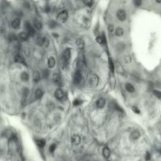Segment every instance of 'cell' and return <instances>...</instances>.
<instances>
[{"label":"cell","instance_id":"6da1fadb","mask_svg":"<svg viewBox=\"0 0 161 161\" xmlns=\"http://www.w3.org/2000/svg\"><path fill=\"white\" fill-rule=\"evenodd\" d=\"M87 82L91 87H97L99 83V77L96 74H91L88 76Z\"/></svg>","mask_w":161,"mask_h":161},{"label":"cell","instance_id":"7a4b0ae2","mask_svg":"<svg viewBox=\"0 0 161 161\" xmlns=\"http://www.w3.org/2000/svg\"><path fill=\"white\" fill-rule=\"evenodd\" d=\"M69 17V13L67 10H62L58 13L57 15V21H59L60 23H65Z\"/></svg>","mask_w":161,"mask_h":161},{"label":"cell","instance_id":"3957f363","mask_svg":"<svg viewBox=\"0 0 161 161\" xmlns=\"http://www.w3.org/2000/svg\"><path fill=\"white\" fill-rule=\"evenodd\" d=\"M36 43H37V45H39L40 46H44L47 47L48 45H49V40L46 39V37L41 36V35H39V36L37 38Z\"/></svg>","mask_w":161,"mask_h":161},{"label":"cell","instance_id":"277c9868","mask_svg":"<svg viewBox=\"0 0 161 161\" xmlns=\"http://www.w3.org/2000/svg\"><path fill=\"white\" fill-rule=\"evenodd\" d=\"M71 50L69 48H67L65 50L63 54H62V58H63L64 63L65 64H68V62L70 61L71 59Z\"/></svg>","mask_w":161,"mask_h":161},{"label":"cell","instance_id":"5b68a950","mask_svg":"<svg viewBox=\"0 0 161 161\" xmlns=\"http://www.w3.org/2000/svg\"><path fill=\"white\" fill-rule=\"evenodd\" d=\"M116 17L120 21H123L127 18V13L123 10H119L116 13Z\"/></svg>","mask_w":161,"mask_h":161},{"label":"cell","instance_id":"8992f818","mask_svg":"<svg viewBox=\"0 0 161 161\" xmlns=\"http://www.w3.org/2000/svg\"><path fill=\"white\" fill-rule=\"evenodd\" d=\"M71 143L75 145H79L80 142H81V137L79 135H77V134H74V135L71 136Z\"/></svg>","mask_w":161,"mask_h":161},{"label":"cell","instance_id":"52a82bcc","mask_svg":"<svg viewBox=\"0 0 161 161\" xmlns=\"http://www.w3.org/2000/svg\"><path fill=\"white\" fill-rule=\"evenodd\" d=\"M82 73L80 71H76L75 72V75H74V77H73V81H74V83L75 84H78L80 83V81L82 80Z\"/></svg>","mask_w":161,"mask_h":161},{"label":"cell","instance_id":"ba28073f","mask_svg":"<svg viewBox=\"0 0 161 161\" xmlns=\"http://www.w3.org/2000/svg\"><path fill=\"white\" fill-rule=\"evenodd\" d=\"M53 80L57 85L58 86H61L62 85V80H61V77L60 74L58 73H53Z\"/></svg>","mask_w":161,"mask_h":161},{"label":"cell","instance_id":"9c48e42d","mask_svg":"<svg viewBox=\"0 0 161 161\" xmlns=\"http://www.w3.org/2000/svg\"><path fill=\"white\" fill-rule=\"evenodd\" d=\"M25 28H26V30H27V33H28L29 35L31 36H33L35 35V29L32 27V25L30 24L29 22H26L25 24Z\"/></svg>","mask_w":161,"mask_h":161},{"label":"cell","instance_id":"30bf717a","mask_svg":"<svg viewBox=\"0 0 161 161\" xmlns=\"http://www.w3.org/2000/svg\"><path fill=\"white\" fill-rule=\"evenodd\" d=\"M54 96H55V97L57 98V100L61 101L64 98V92H63V91H62L61 89H60V88L57 89V90L55 91V92H54Z\"/></svg>","mask_w":161,"mask_h":161},{"label":"cell","instance_id":"8fae6325","mask_svg":"<svg viewBox=\"0 0 161 161\" xmlns=\"http://www.w3.org/2000/svg\"><path fill=\"white\" fill-rule=\"evenodd\" d=\"M141 136V133L139 131H137V130H135V131H134L131 133V135H130V138H131V140H134V141H135V140H138V138H140Z\"/></svg>","mask_w":161,"mask_h":161},{"label":"cell","instance_id":"7c38bea8","mask_svg":"<svg viewBox=\"0 0 161 161\" xmlns=\"http://www.w3.org/2000/svg\"><path fill=\"white\" fill-rule=\"evenodd\" d=\"M76 46L80 50H84V47H85V43H84V40L82 38H78L76 40Z\"/></svg>","mask_w":161,"mask_h":161},{"label":"cell","instance_id":"4fadbf2b","mask_svg":"<svg viewBox=\"0 0 161 161\" xmlns=\"http://www.w3.org/2000/svg\"><path fill=\"white\" fill-rule=\"evenodd\" d=\"M105 103H106V101H105V98H99L97 102H96V106L97 107V109H103L105 105Z\"/></svg>","mask_w":161,"mask_h":161},{"label":"cell","instance_id":"5bb4252c","mask_svg":"<svg viewBox=\"0 0 161 161\" xmlns=\"http://www.w3.org/2000/svg\"><path fill=\"white\" fill-rule=\"evenodd\" d=\"M115 69L116 71H117V72L120 75H125V70L123 69V67L122 66L121 64H119V63H115Z\"/></svg>","mask_w":161,"mask_h":161},{"label":"cell","instance_id":"9a60e30c","mask_svg":"<svg viewBox=\"0 0 161 161\" xmlns=\"http://www.w3.org/2000/svg\"><path fill=\"white\" fill-rule=\"evenodd\" d=\"M20 24H21V20L19 18H16L14 19L11 23V26L14 29H18L20 28Z\"/></svg>","mask_w":161,"mask_h":161},{"label":"cell","instance_id":"2e32d148","mask_svg":"<svg viewBox=\"0 0 161 161\" xmlns=\"http://www.w3.org/2000/svg\"><path fill=\"white\" fill-rule=\"evenodd\" d=\"M14 61L17 63H21V64H23V65H26V62H25V60L24 59V57L19 55V54H17L15 55L14 57Z\"/></svg>","mask_w":161,"mask_h":161},{"label":"cell","instance_id":"e0dca14e","mask_svg":"<svg viewBox=\"0 0 161 161\" xmlns=\"http://www.w3.org/2000/svg\"><path fill=\"white\" fill-rule=\"evenodd\" d=\"M102 154H103L104 157L106 158V159H108L110 156L111 151H110V149H109V148L108 146H105V148L103 149V150H102Z\"/></svg>","mask_w":161,"mask_h":161},{"label":"cell","instance_id":"ac0fdd59","mask_svg":"<svg viewBox=\"0 0 161 161\" xmlns=\"http://www.w3.org/2000/svg\"><path fill=\"white\" fill-rule=\"evenodd\" d=\"M28 36H29V35L28 33L25 32H21L18 35L17 38H18L19 39H21V40H22V41H25V40L28 39Z\"/></svg>","mask_w":161,"mask_h":161},{"label":"cell","instance_id":"d6986e66","mask_svg":"<svg viewBox=\"0 0 161 161\" xmlns=\"http://www.w3.org/2000/svg\"><path fill=\"white\" fill-rule=\"evenodd\" d=\"M55 64H56V61L55 59L53 58V57H50V58L48 59V62H47V65H48V67L50 69H53V67L55 66Z\"/></svg>","mask_w":161,"mask_h":161},{"label":"cell","instance_id":"ffe728a7","mask_svg":"<svg viewBox=\"0 0 161 161\" xmlns=\"http://www.w3.org/2000/svg\"><path fill=\"white\" fill-rule=\"evenodd\" d=\"M43 95V91L42 89H40V88H38L36 91H35V98L36 99H40Z\"/></svg>","mask_w":161,"mask_h":161},{"label":"cell","instance_id":"44dd1931","mask_svg":"<svg viewBox=\"0 0 161 161\" xmlns=\"http://www.w3.org/2000/svg\"><path fill=\"white\" fill-rule=\"evenodd\" d=\"M34 26H35V28L36 29H38V30H40L43 27L41 21H40L39 20H38V19H36V18L34 19Z\"/></svg>","mask_w":161,"mask_h":161},{"label":"cell","instance_id":"7402d4cb","mask_svg":"<svg viewBox=\"0 0 161 161\" xmlns=\"http://www.w3.org/2000/svg\"><path fill=\"white\" fill-rule=\"evenodd\" d=\"M39 80H40V74H39V72L37 71H34V73H33V81H34V83H37Z\"/></svg>","mask_w":161,"mask_h":161},{"label":"cell","instance_id":"603a6c76","mask_svg":"<svg viewBox=\"0 0 161 161\" xmlns=\"http://www.w3.org/2000/svg\"><path fill=\"white\" fill-rule=\"evenodd\" d=\"M125 88H126V90L130 93L135 92V87H134V86L131 83H126V84H125Z\"/></svg>","mask_w":161,"mask_h":161},{"label":"cell","instance_id":"cb8c5ba5","mask_svg":"<svg viewBox=\"0 0 161 161\" xmlns=\"http://www.w3.org/2000/svg\"><path fill=\"white\" fill-rule=\"evenodd\" d=\"M21 80H23V81L27 82L29 79V75L28 74V72H26V71H23V72L21 74Z\"/></svg>","mask_w":161,"mask_h":161},{"label":"cell","instance_id":"d4e9b609","mask_svg":"<svg viewBox=\"0 0 161 161\" xmlns=\"http://www.w3.org/2000/svg\"><path fill=\"white\" fill-rule=\"evenodd\" d=\"M115 33L116 35H117V36L120 37V36H122V35L124 34V31H123V29L121 28V27H118V28L115 29Z\"/></svg>","mask_w":161,"mask_h":161},{"label":"cell","instance_id":"484cf974","mask_svg":"<svg viewBox=\"0 0 161 161\" xmlns=\"http://www.w3.org/2000/svg\"><path fill=\"white\" fill-rule=\"evenodd\" d=\"M109 69L111 71L112 73H114V71H115V65L113 63V60L111 58H109Z\"/></svg>","mask_w":161,"mask_h":161},{"label":"cell","instance_id":"4316f807","mask_svg":"<svg viewBox=\"0 0 161 161\" xmlns=\"http://www.w3.org/2000/svg\"><path fill=\"white\" fill-rule=\"evenodd\" d=\"M96 40H97V42L98 43H100V44H104L105 43V36L103 35V36H101V35H99V36H97L96 38Z\"/></svg>","mask_w":161,"mask_h":161},{"label":"cell","instance_id":"83f0119b","mask_svg":"<svg viewBox=\"0 0 161 161\" xmlns=\"http://www.w3.org/2000/svg\"><path fill=\"white\" fill-rule=\"evenodd\" d=\"M36 144L39 147H40V148H43L46 145V141L44 140H38L36 141Z\"/></svg>","mask_w":161,"mask_h":161},{"label":"cell","instance_id":"f1b7e54d","mask_svg":"<svg viewBox=\"0 0 161 161\" xmlns=\"http://www.w3.org/2000/svg\"><path fill=\"white\" fill-rule=\"evenodd\" d=\"M49 75H50V71H49V69H45L43 71V78L46 79V78H48Z\"/></svg>","mask_w":161,"mask_h":161},{"label":"cell","instance_id":"f546056e","mask_svg":"<svg viewBox=\"0 0 161 161\" xmlns=\"http://www.w3.org/2000/svg\"><path fill=\"white\" fill-rule=\"evenodd\" d=\"M131 61H132V59H131V57H130V56H125L124 57H123V61L125 62L126 64H130L131 62Z\"/></svg>","mask_w":161,"mask_h":161},{"label":"cell","instance_id":"4dcf8cb0","mask_svg":"<svg viewBox=\"0 0 161 161\" xmlns=\"http://www.w3.org/2000/svg\"><path fill=\"white\" fill-rule=\"evenodd\" d=\"M115 77L113 75H110V85H111V87L112 88H114L115 87Z\"/></svg>","mask_w":161,"mask_h":161},{"label":"cell","instance_id":"1f68e13d","mask_svg":"<svg viewBox=\"0 0 161 161\" xmlns=\"http://www.w3.org/2000/svg\"><path fill=\"white\" fill-rule=\"evenodd\" d=\"M57 27V23L54 21H49V28H54Z\"/></svg>","mask_w":161,"mask_h":161},{"label":"cell","instance_id":"d6a6232c","mask_svg":"<svg viewBox=\"0 0 161 161\" xmlns=\"http://www.w3.org/2000/svg\"><path fill=\"white\" fill-rule=\"evenodd\" d=\"M28 93H29V91H28V89L27 88V87H25V88L24 89V91H23V97L26 98L27 97H28Z\"/></svg>","mask_w":161,"mask_h":161},{"label":"cell","instance_id":"836d02e7","mask_svg":"<svg viewBox=\"0 0 161 161\" xmlns=\"http://www.w3.org/2000/svg\"><path fill=\"white\" fill-rule=\"evenodd\" d=\"M131 109H132V111L134 112V113H136V114H139V113H141L140 110H139V109L137 108L136 106H132V107H131Z\"/></svg>","mask_w":161,"mask_h":161},{"label":"cell","instance_id":"e575fe53","mask_svg":"<svg viewBox=\"0 0 161 161\" xmlns=\"http://www.w3.org/2000/svg\"><path fill=\"white\" fill-rule=\"evenodd\" d=\"M108 30H109V34H113L114 32V26L113 24H109L108 26Z\"/></svg>","mask_w":161,"mask_h":161},{"label":"cell","instance_id":"d590c367","mask_svg":"<svg viewBox=\"0 0 161 161\" xmlns=\"http://www.w3.org/2000/svg\"><path fill=\"white\" fill-rule=\"evenodd\" d=\"M56 147H57V145H56V144H52V145L50 146V148H49V149H50V153H53V152L55 151Z\"/></svg>","mask_w":161,"mask_h":161},{"label":"cell","instance_id":"8d00e7d4","mask_svg":"<svg viewBox=\"0 0 161 161\" xmlns=\"http://www.w3.org/2000/svg\"><path fill=\"white\" fill-rule=\"evenodd\" d=\"M153 93L155 94L156 97H157L158 98H160V99H161V92H160V91L154 90V91H153Z\"/></svg>","mask_w":161,"mask_h":161},{"label":"cell","instance_id":"74e56055","mask_svg":"<svg viewBox=\"0 0 161 161\" xmlns=\"http://www.w3.org/2000/svg\"><path fill=\"white\" fill-rule=\"evenodd\" d=\"M80 104H82V101H80L79 99H75L74 101H73V105L74 106H78Z\"/></svg>","mask_w":161,"mask_h":161},{"label":"cell","instance_id":"f35d334b","mask_svg":"<svg viewBox=\"0 0 161 161\" xmlns=\"http://www.w3.org/2000/svg\"><path fill=\"white\" fill-rule=\"evenodd\" d=\"M84 3L86 4V5L89 7H91L93 4V1H88V2H84Z\"/></svg>","mask_w":161,"mask_h":161},{"label":"cell","instance_id":"ab89813d","mask_svg":"<svg viewBox=\"0 0 161 161\" xmlns=\"http://www.w3.org/2000/svg\"><path fill=\"white\" fill-rule=\"evenodd\" d=\"M150 157H151V154L149 153V152H147L146 155H145V160H150Z\"/></svg>","mask_w":161,"mask_h":161},{"label":"cell","instance_id":"60d3db41","mask_svg":"<svg viewBox=\"0 0 161 161\" xmlns=\"http://www.w3.org/2000/svg\"><path fill=\"white\" fill-rule=\"evenodd\" d=\"M134 3H135V5L136 6H139L141 4V1H134Z\"/></svg>","mask_w":161,"mask_h":161},{"label":"cell","instance_id":"b9f144b4","mask_svg":"<svg viewBox=\"0 0 161 161\" xmlns=\"http://www.w3.org/2000/svg\"><path fill=\"white\" fill-rule=\"evenodd\" d=\"M50 6H46L45 7V11H46V13H49V12H50Z\"/></svg>","mask_w":161,"mask_h":161},{"label":"cell","instance_id":"7bdbcfd3","mask_svg":"<svg viewBox=\"0 0 161 161\" xmlns=\"http://www.w3.org/2000/svg\"><path fill=\"white\" fill-rule=\"evenodd\" d=\"M160 153H161V149H160Z\"/></svg>","mask_w":161,"mask_h":161}]
</instances>
